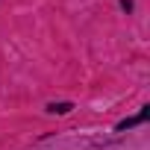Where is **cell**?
<instances>
[{"label": "cell", "mask_w": 150, "mask_h": 150, "mask_svg": "<svg viewBox=\"0 0 150 150\" xmlns=\"http://www.w3.org/2000/svg\"><path fill=\"white\" fill-rule=\"evenodd\" d=\"M71 109H74L71 103H50V106H47V112H53V115H56V112L65 115V112H71Z\"/></svg>", "instance_id": "obj_2"}, {"label": "cell", "mask_w": 150, "mask_h": 150, "mask_svg": "<svg viewBox=\"0 0 150 150\" xmlns=\"http://www.w3.org/2000/svg\"><path fill=\"white\" fill-rule=\"evenodd\" d=\"M144 118H147V109H144V112H138L135 118H127V121H121V124H118V129H127V127H135V124H141Z\"/></svg>", "instance_id": "obj_1"}]
</instances>
